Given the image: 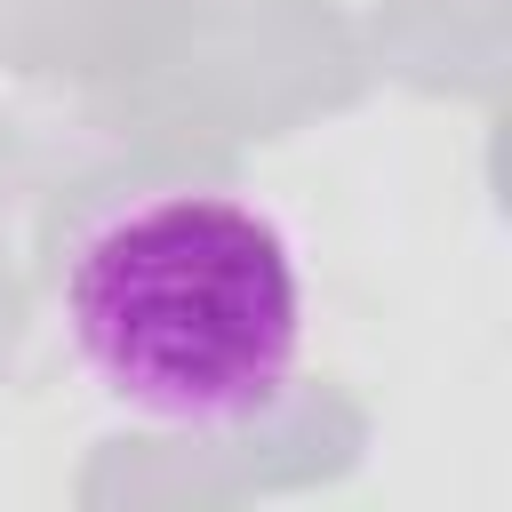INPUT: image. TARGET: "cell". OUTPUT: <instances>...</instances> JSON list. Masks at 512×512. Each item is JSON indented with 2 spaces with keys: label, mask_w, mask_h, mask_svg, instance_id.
<instances>
[{
  "label": "cell",
  "mask_w": 512,
  "mask_h": 512,
  "mask_svg": "<svg viewBox=\"0 0 512 512\" xmlns=\"http://www.w3.org/2000/svg\"><path fill=\"white\" fill-rule=\"evenodd\" d=\"M64 336L144 424L240 432L304 352V264L264 200L168 184L104 208L64 256Z\"/></svg>",
  "instance_id": "cell-1"
}]
</instances>
